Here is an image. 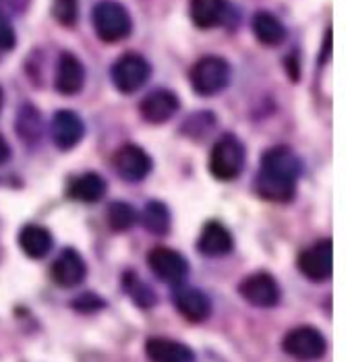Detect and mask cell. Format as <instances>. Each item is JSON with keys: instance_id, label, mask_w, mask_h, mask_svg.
I'll list each match as a JSON object with an SVG mask.
<instances>
[{"instance_id": "24", "label": "cell", "mask_w": 354, "mask_h": 362, "mask_svg": "<svg viewBox=\"0 0 354 362\" xmlns=\"http://www.w3.org/2000/svg\"><path fill=\"white\" fill-rule=\"evenodd\" d=\"M122 286H125V290H127V294L133 298V303H135L137 307L141 308H149L156 305V294L152 292V288L143 281V279H139L135 274H125V278H122Z\"/></svg>"}, {"instance_id": "29", "label": "cell", "mask_w": 354, "mask_h": 362, "mask_svg": "<svg viewBox=\"0 0 354 362\" xmlns=\"http://www.w3.org/2000/svg\"><path fill=\"white\" fill-rule=\"evenodd\" d=\"M8 156H11V147H8L6 139L0 135V164H4L8 160Z\"/></svg>"}, {"instance_id": "1", "label": "cell", "mask_w": 354, "mask_h": 362, "mask_svg": "<svg viewBox=\"0 0 354 362\" xmlns=\"http://www.w3.org/2000/svg\"><path fill=\"white\" fill-rule=\"evenodd\" d=\"M299 174L300 162L295 151L286 145L272 147L261 158V170L255 180V191L266 201L288 203L297 193Z\"/></svg>"}, {"instance_id": "27", "label": "cell", "mask_w": 354, "mask_h": 362, "mask_svg": "<svg viewBox=\"0 0 354 362\" xmlns=\"http://www.w3.org/2000/svg\"><path fill=\"white\" fill-rule=\"evenodd\" d=\"M71 307L77 308V310H81V313H96V310H100V308L106 307V303H104L98 294H93V292H85V294H81L79 298H75V300L71 303Z\"/></svg>"}, {"instance_id": "21", "label": "cell", "mask_w": 354, "mask_h": 362, "mask_svg": "<svg viewBox=\"0 0 354 362\" xmlns=\"http://www.w3.org/2000/svg\"><path fill=\"white\" fill-rule=\"evenodd\" d=\"M106 193V180L96 172H85L69 187V197L83 203H96Z\"/></svg>"}, {"instance_id": "30", "label": "cell", "mask_w": 354, "mask_h": 362, "mask_svg": "<svg viewBox=\"0 0 354 362\" xmlns=\"http://www.w3.org/2000/svg\"><path fill=\"white\" fill-rule=\"evenodd\" d=\"M2 102H4V95H2V89H0V108H2Z\"/></svg>"}, {"instance_id": "10", "label": "cell", "mask_w": 354, "mask_h": 362, "mask_svg": "<svg viewBox=\"0 0 354 362\" xmlns=\"http://www.w3.org/2000/svg\"><path fill=\"white\" fill-rule=\"evenodd\" d=\"M112 162H114V170L118 172V176L129 182H139L152 172V158L133 143L122 145L114 153Z\"/></svg>"}, {"instance_id": "16", "label": "cell", "mask_w": 354, "mask_h": 362, "mask_svg": "<svg viewBox=\"0 0 354 362\" xmlns=\"http://www.w3.org/2000/svg\"><path fill=\"white\" fill-rule=\"evenodd\" d=\"M174 305L178 308V313L191 323H201L212 315L210 298L201 290L191 288V286H181L174 292Z\"/></svg>"}, {"instance_id": "14", "label": "cell", "mask_w": 354, "mask_h": 362, "mask_svg": "<svg viewBox=\"0 0 354 362\" xmlns=\"http://www.w3.org/2000/svg\"><path fill=\"white\" fill-rule=\"evenodd\" d=\"M176 110H178V98L168 89L149 91L139 104L141 116L152 124H162L166 120H170L176 114Z\"/></svg>"}, {"instance_id": "12", "label": "cell", "mask_w": 354, "mask_h": 362, "mask_svg": "<svg viewBox=\"0 0 354 362\" xmlns=\"http://www.w3.org/2000/svg\"><path fill=\"white\" fill-rule=\"evenodd\" d=\"M85 85V66L71 52H62L56 64L55 87L62 95H77Z\"/></svg>"}, {"instance_id": "17", "label": "cell", "mask_w": 354, "mask_h": 362, "mask_svg": "<svg viewBox=\"0 0 354 362\" xmlns=\"http://www.w3.org/2000/svg\"><path fill=\"white\" fill-rule=\"evenodd\" d=\"M145 354L152 362H195V352L187 344L170 337H149Z\"/></svg>"}, {"instance_id": "6", "label": "cell", "mask_w": 354, "mask_h": 362, "mask_svg": "<svg viewBox=\"0 0 354 362\" xmlns=\"http://www.w3.org/2000/svg\"><path fill=\"white\" fill-rule=\"evenodd\" d=\"M149 75H152L149 62L135 52L122 54L112 66V81L120 93H135L137 89L147 83Z\"/></svg>"}, {"instance_id": "7", "label": "cell", "mask_w": 354, "mask_h": 362, "mask_svg": "<svg viewBox=\"0 0 354 362\" xmlns=\"http://www.w3.org/2000/svg\"><path fill=\"white\" fill-rule=\"evenodd\" d=\"M149 269L156 274V278L166 284H181L189 274V263L178 251H172L168 247H156L147 255Z\"/></svg>"}, {"instance_id": "13", "label": "cell", "mask_w": 354, "mask_h": 362, "mask_svg": "<svg viewBox=\"0 0 354 362\" xmlns=\"http://www.w3.org/2000/svg\"><path fill=\"white\" fill-rule=\"evenodd\" d=\"M85 135V124L73 110H58L52 116V141L58 149L69 151L79 145Z\"/></svg>"}, {"instance_id": "11", "label": "cell", "mask_w": 354, "mask_h": 362, "mask_svg": "<svg viewBox=\"0 0 354 362\" xmlns=\"http://www.w3.org/2000/svg\"><path fill=\"white\" fill-rule=\"evenodd\" d=\"M50 276L60 288H75L87 276V265L75 249H64L52 263Z\"/></svg>"}, {"instance_id": "5", "label": "cell", "mask_w": 354, "mask_h": 362, "mask_svg": "<svg viewBox=\"0 0 354 362\" xmlns=\"http://www.w3.org/2000/svg\"><path fill=\"white\" fill-rule=\"evenodd\" d=\"M282 348L286 354H290L297 361H319L326 354V337L319 329L311 327V325H300L290 329L284 335Z\"/></svg>"}, {"instance_id": "4", "label": "cell", "mask_w": 354, "mask_h": 362, "mask_svg": "<svg viewBox=\"0 0 354 362\" xmlns=\"http://www.w3.org/2000/svg\"><path fill=\"white\" fill-rule=\"evenodd\" d=\"M189 81L195 93L216 95L230 81V64L219 56H203L193 64Z\"/></svg>"}, {"instance_id": "28", "label": "cell", "mask_w": 354, "mask_h": 362, "mask_svg": "<svg viewBox=\"0 0 354 362\" xmlns=\"http://www.w3.org/2000/svg\"><path fill=\"white\" fill-rule=\"evenodd\" d=\"M15 42H17L15 29L11 25L6 13L0 8V50H13L15 48Z\"/></svg>"}, {"instance_id": "26", "label": "cell", "mask_w": 354, "mask_h": 362, "mask_svg": "<svg viewBox=\"0 0 354 362\" xmlns=\"http://www.w3.org/2000/svg\"><path fill=\"white\" fill-rule=\"evenodd\" d=\"M52 17L62 28H75L79 19V2L77 0H52Z\"/></svg>"}, {"instance_id": "9", "label": "cell", "mask_w": 354, "mask_h": 362, "mask_svg": "<svg viewBox=\"0 0 354 362\" xmlns=\"http://www.w3.org/2000/svg\"><path fill=\"white\" fill-rule=\"evenodd\" d=\"M300 274L311 281H326L333 269L331 240H319L299 255Z\"/></svg>"}, {"instance_id": "8", "label": "cell", "mask_w": 354, "mask_h": 362, "mask_svg": "<svg viewBox=\"0 0 354 362\" xmlns=\"http://www.w3.org/2000/svg\"><path fill=\"white\" fill-rule=\"evenodd\" d=\"M241 296L245 298L249 305L259 308H272L280 303V286L278 281L266 274V272H257L245 278L239 286Z\"/></svg>"}, {"instance_id": "2", "label": "cell", "mask_w": 354, "mask_h": 362, "mask_svg": "<svg viewBox=\"0 0 354 362\" xmlns=\"http://www.w3.org/2000/svg\"><path fill=\"white\" fill-rule=\"evenodd\" d=\"M93 29L98 37L106 44H116L125 37H129L133 21L129 11L114 2V0H102L93 8Z\"/></svg>"}, {"instance_id": "3", "label": "cell", "mask_w": 354, "mask_h": 362, "mask_svg": "<svg viewBox=\"0 0 354 362\" xmlns=\"http://www.w3.org/2000/svg\"><path fill=\"white\" fill-rule=\"evenodd\" d=\"M245 160V145L236 135L228 133L216 141L210 158V170L218 180H234L243 172Z\"/></svg>"}, {"instance_id": "20", "label": "cell", "mask_w": 354, "mask_h": 362, "mask_svg": "<svg viewBox=\"0 0 354 362\" xmlns=\"http://www.w3.org/2000/svg\"><path fill=\"white\" fill-rule=\"evenodd\" d=\"M253 33L263 46H270V48L284 44V40H286L284 23L278 17H273L272 13H266V11H261L253 17Z\"/></svg>"}, {"instance_id": "18", "label": "cell", "mask_w": 354, "mask_h": 362, "mask_svg": "<svg viewBox=\"0 0 354 362\" xmlns=\"http://www.w3.org/2000/svg\"><path fill=\"white\" fill-rule=\"evenodd\" d=\"M232 247H234L232 234L226 230L224 223L207 222L201 228V234L197 240L199 252H203L207 257H224L232 251Z\"/></svg>"}, {"instance_id": "23", "label": "cell", "mask_w": 354, "mask_h": 362, "mask_svg": "<svg viewBox=\"0 0 354 362\" xmlns=\"http://www.w3.org/2000/svg\"><path fill=\"white\" fill-rule=\"evenodd\" d=\"M106 218H108V226L114 232H127L135 226L139 216H137L133 205L122 203V201H114V203H110Z\"/></svg>"}, {"instance_id": "22", "label": "cell", "mask_w": 354, "mask_h": 362, "mask_svg": "<svg viewBox=\"0 0 354 362\" xmlns=\"http://www.w3.org/2000/svg\"><path fill=\"white\" fill-rule=\"evenodd\" d=\"M141 220H143L145 230L156 236H164L170 230V211L162 201H149L143 209Z\"/></svg>"}, {"instance_id": "19", "label": "cell", "mask_w": 354, "mask_h": 362, "mask_svg": "<svg viewBox=\"0 0 354 362\" xmlns=\"http://www.w3.org/2000/svg\"><path fill=\"white\" fill-rule=\"evenodd\" d=\"M19 247L29 259H44L48 252L52 251L55 238H52L50 230H46L44 226L28 223L19 232Z\"/></svg>"}, {"instance_id": "15", "label": "cell", "mask_w": 354, "mask_h": 362, "mask_svg": "<svg viewBox=\"0 0 354 362\" xmlns=\"http://www.w3.org/2000/svg\"><path fill=\"white\" fill-rule=\"evenodd\" d=\"M228 0H191L189 15L199 29H214L224 25L230 17Z\"/></svg>"}, {"instance_id": "25", "label": "cell", "mask_w": 354, "mask_h": 362, "mask_svg": "<svg viewBox=\"0 0 354 362\" xmlns=\"http://www.w3.org/2000/svg\"><path fill=\"white\" fill-rule=\"evenodd\" d=\"M17 131L23 139L33 141L42 133V120L33 106H23L17 118Z\"/></svg>"}]
</instances>
